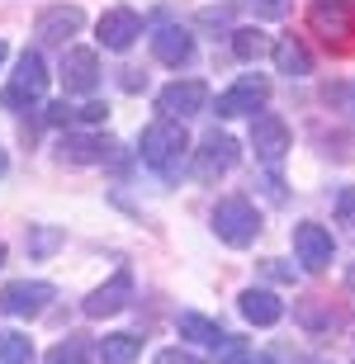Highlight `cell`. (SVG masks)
<instances>
[{"mask_svg":"<svg viewBox=\"0 0 355 364\" xmlns=\"http://www.w3.org/2000/svg\"><path fill=\"white\" fill-rule=\"evenodd\" d=\"M185 151H190V133H185V123H180V119H166V114H161L157 123L142 128V161H147L161 180L180 176Z\"/></svg>","mask_w":355,"mask_h":364,"instance_id":"cell-1","label":"cell"},{"mask_svg":"<svg viewBox=\"0 0 355 364\" xmlns=\"http://www.w3.org/2000/svg\"><path fill=\"white\" fill-rule=\"evenodd\" d=\"M313 33H322L332 53H355V5L351 0H317L308 10Z\"/></svg>","mask_w":355,"mask_h":364,"instance_id":"cell-2","label":"cell"},{"mask_svg":"<svg viewBox=\"0 0 355 364\" xmlns=\"http://www.w3.org/2000/svg\"><path fill=\"white\" fill-rule=\"evenodd\" d=\"M43 90H48V67H43V57L33 53V48H24V53H19V67H14V76H10V85L0 90V105L19 114V109L38 105Z\"/></svg>","mask_w":355,"mask_h":364,"instance_id":"cell-3","label":"cell"},{"mask_svg":"<svg viewBox=\"0 0 355 364\" xmlns=\"http://www.w3.org/2000/svg\"><path fill=\"white\" fill-rule=\"evenodd\" d=\"M213 232H218L228 246H251L256 242L260 218H256V208H251V199H242V194L218 199V208H213Z\"/></svg>","mask_w":355,"mask_h":364,"instance_id":"cell-4","label":"cell"},{"mask_svg":"<svg viewBox=\"0 0 355 364\" xmlns=\"http://www.w3.org/2000/svg\"><path fill=\"white\" fill-rule=\"evenodd\" d=\"M53 298H57V289L48 279H10L0 289V308L14 312V317H38V312H48Z\"/></svg>","mask_w":355,"mask_h":364,"instance_id":"cell-5","label":"cell"},{"mask_svg":"<svg viewBox=\"0 0 355 364\" xmlns=\"http://www.w3.org/2000/svg\"><path fill=\"white\" fill-rule=\"evenodd\" d=\"M237 156H242L237 142L213 128V133H204V142L194 147V176L199 180H218V176H228V171L237 166Z\"/></svg>","mask_w":355,"mask_h":364,"instance_id":"cell-6","label":"cell"},{"mask_svg":"<svg viewBox=\"0 0 355 364\" xmlns=\"http://www.w3.org/2000/svg\"><path fill=\"white\" fill-rule=\"evenodd\" d=\"M137 33H142V14L128 10V5L105 10V14H100V24H95L100 48H110V53H128V48L137 43Z\"/></svg>","mask_w":355,"mask_h":364,"instance_id":"cell-7","label":"cell"},{"mask_svg":"<svg viewBox=\"0 0 355 364\" xmlns=\"http://www.w3.org/2000/svg\"><path fill=\"white\" fill-rule=\"evenodd\" d=\"M332 251H337V242H332V232L322 228V223H299L294 228V256L303 260V270H327L332 265Z\"/></svg>","mask_w":355,"mask_h":364,"instance_id":"cell-8","label":"cell"},{"mask_svg":"<svg viewBox=\"0 0 355 364\" xmlns=\"http://www.w3.org/2000/svg\"><path fill=\"white\" fill-rule=\"evenodd\" d=\"M251 147H256V156L265 166H280L289 151V123L280 114H256L251 119Z\"/></svg>","mask_w":355,"mask_h":364,"instance_id":"cell-9","label":"cell"},{"mask_svg":"<svg viewBox=\"0 0 355 364\" xmlns=\"http://www.w3.org/2000/svg\"><path fill=\"white\" fill-rule=\"evenodd\" d=\"M265 100H270V81L265 76H242L237 85H228L218 95V114L223 119H242V114H256Z\"/></svg>","mask_w":355,"mask_h":364,"instance_id":"cell-10","label":"cell"},{"mask_svg":"<svg viewBox=\"0 0 355 364\" xmlns=\"http://www.w3.org/2000/svg\"><path fill=\"white\" fill-rule=\"evenodd\" d=\"M157 109L166 119H190V114H204L208 109V85L204 81H171L157 95Z\"/></svg>","mask_w":355,"mask_h":364,"instance_id":"cell-11","label":"cell"},{"mask_svg":"<svg viewBox=\"0 0 355 364\" xmlns=\"http://www.w3.org/2000/svg\"><path fill=\"white\" fill-rule=\"evenodd\" d=\"M62 85H67V95H95L100 90V57L90 48H67L62 53Z\"/></svg>","mask_w":355,"mask_h":364,"instance_id":"cell-12","label":"cell"},{"mask_svg":"<svg viewBox=\"0 0 355 364\" xmlns=\"http://www.w3.org/2000/svg\"><path fill=\"white\" fill-rule=\"evenodd\" d=\"M128 303H133V270H119L110 284H100L95 294L85 298V303H81V312L100 322V317H114V312H123Z\"/></svg>","mask_w":355,"mask_h":364,"instance_id":"cell-13","label":"cell"},{"mask_svg":"<svg viewBox=\"0 0 355 364\" xmlns=\"http://www.w3.org/2000/svg\"><path fill=\"white\" fill-rule=\"evenodd\" d=\"M81 24H85V14L76 10V5H53V10H43L38 19H33V33H38L43 43H62V48H67V38L81 33Z\"/></svg>","mask_w":355,"mask_h":364,"instance_id":"cell-14","label":"cell"},{"mask_svg":"<svg viewBox=\"0 0 355 364\" xmlns=\"http://www.w3.org/2000/svg\"><path fill=\"white\" fill-rule=\"evenodd\" d=\"M152 53H157V62H166V67H185L194 57V38L180 24H161L152 33Z\"/></svg>","mask_w":355,"mask_h":364,"instance_id":"cell-15","label":"cell"},{"mask_svg":"<svg viewBox=\"0 0 355 364\" xmlns=\"http://www.w3.org/2000/svg\"><path fill=\"white\" fill-rule=\"evenodd\" d=\"M294 322H299L308 336H332V331L341 326V312L332 308V303H322V298H299V303H294Z\"/></svg>","mask_w":355,"mask_h":364,"instance_id":"cell-16","label":"cell"},{"mask_svg":"<svg viewBox=\"0 0 355 364\" xmlns=\"http://www.w3.org/2000/svg\"><path fill=\"white\" fill-rule=\"evenodd\" d=\"M237 308H242V317H246L251 326H275L280 317H285V303H280L270 289H242Z\"/></svg>","mask_w":355,"mask_h":364,"instance_id":"cell-17","label":"cell"},{"mask_svg":"<svg viewBox=\"0 0 355 364\" xmlns=\"http://www.w3.org/2000/svg\"><path fill=\"white\" fill-rule=\"evenodd\" d=\"M57 156L62 161H71V166H95V161H105L110 156V142L105 137H62V147H57Z\"/></svg>","mask_w":355,"mask_h":364,"instance_id":"cell-18","label":"cell"},{"mask_svg":"<svg viewBox=\"0 0 355 364\" xmlns=\"http://www.w3.org/2000/svg\"><path fill=\"white\" fill-rule=\"evenodd\" d=\"M176 326H180V336H190L194 346H213V350H218L223 341H228V331H223L213 317H204V312H180Z\"/></svg>","mask_w":355,"mask_h":364,"instance_id":"cell-19","label":"cell"},{"mask_svg":"<svg viewBox=\"0 0 355 364\" xmlns=\"http://www.w3.org/2000/svg\"><path fill=\"white\" fill-rule=\"evenodd\" d=\"M270 53H275V67L285 71V76H313V57H308V48L299 38H280Z\"/></svg>","mask_w":355,"mask_h":364,"instance_id":"cell-20","label":"cell"},{"mask_svg":"<svg viewBox=\"0 0 355 364\" xmlns=\"http://www.w3.org/2000/svg\"><path fill=\"white\" fill-rule=\"evenodd\" d=\"M137 355H142V336H137V331L105 336V346H100V360H105V364H133Z\"/></svg>","mask_w":355,"mask_h":364,"instance_id":"cell-21","label":"cell"},{"mask_svg":"<svg viewBox=\"0 0 355 364\" xmlns=\"http://www.w3.org/2000/svg\"><path fill=\"white\" fill-rule=\"evenodd\" d=\"M0 364H33V341L24 331H0Z\"/></svg>","mask_w":355,"mask_h":364,"instance_id":"cell-22","label":"cell"},{"mask_svg":"<svg viewBox=\"0 0 355 364\" xmlns=\"http://www.w3.org/2000/svg\"><path fill=\"white\" fill-rule=\"evenodd\" d=\"M265 48H270V38H265L260 28H233V53L242 57V62H256Z\"/></svg>","mask_w":355,"mask_h":364,"instance_id":"cell-23","label":"cell"},{"mask_svg":"<svg viewBox=\"0 0 355 364\" xmlns=\"http://www.w3.org/2000/svg\"><path fill=\"white\" fill-rule=\"evenodd\" d=\"M85 360H90V346H85L81 336H67L48 350V364H85Z\"/></svg>","mask_w":355,"mask_h":364,"instance_id":"cell-24","label":"cell"},{"mask_svg":"<svg viewBox=\"0 0 355 364\" xmlns=\"http://www.w3.org/2000/svg\"><path fill=\"white\" fill-rule=\"evenodd\" d=\"M57 246H62V232L57 228H28V251H33V256H53Z\"/></svg>","mask_w":355,"mask_h":364,"instance_id":"cell-25","label":"cell"},{"mask_svg":"<svg viewBox=\"0 0 355 364\" xmlns=\"http://www.w3.org/2000/svg\"><path fill=\"white\" fill-rule=\"evenodd\" d=\"M242 5L256 14V19H285L289 14V0H242Z\"/></svg>","mask_w":355,"mask_h":364,"instance_id":"cell-26","label":"cell"},{"mask_svg":"<svg viewBox=\"0 0 355 364\" xmlns=\"http://www.w3.org/2000/svg\"><path fill=\"white\" fill-rule=\"evenodd\" d=\"M105 114H110V109L100 105V100H90V105L76 109V119H81V123H105Z\"/></svg>","mask_w":355,"mask_h":364,"instance_id":"cell-27","label":"cell"},{"mask_svg":"<svg viewBox=\"0 0 355 364\" xmlns=\"http://www.w3.org/2000/svg\"><path fill=\"white\" fill-rule=\"evenodd\" d=\"M157 364H204V360L190 355V350H161V355H157Z\"/></svg>","mask_w":355,"mask_h":364,"instance_id":"cell-28","label":"cell"},{"mask_svg":"<svg viewBox=\"0 0 355 364\" xmlns=\"http://www.w3.org/2000/svg\"><path fill=\"white\" fill-rule=\"evenodd\" d=\"M76 119V109L67 105V100H62V105H48V123H57V128H62V123H71Z\"/></svg>","mask_w":355,"mask_h":364,"instance_id":"cell-29","label":"cell"},{"mask_svg":"<svg viewBox=\"0 0 355 364\" xmlns=\"http://www.w3.org/2000/svg\"><path fill=\"white\" fill-rule=\"evenodd\" d=\"M228 19H233L228 5H223V10H204V14H199V24H228Z\"/></svg>","mask_w":355,"mask_h":364,"instance_id":"cell-30","label":"cell"},{"mask_svg":"<svg viewBox=\"0 0 355 364\" xmlns=\"http://www.w3.org/2000/svg\"><path fill=\"white\" fill-rule=\"evenodd\" d=\"M337 213H341V218L355 213V189H341V199H337Z\"/></svg>","mask_w":355,"mask_h":364,"instance_id":"cell-31","label":"cell"},{"mask_svg":"<svg viewBox=\"0 0 355 364\" xmlns=\"http://www.w3.org/2000/svg\"><path fill=\"white\" fill-rule=\"evenodd\" d=\"M237 364H275V360H270V355H251V350H246V355H242Z\"/></svg>","mask_w":355,"mask_h":364,"instance_id":"cell-32","label":"cell"},{"mask_svg":"<svg viewBox=\"0 0 355 364\" xmlns=\"http://www.w3.org/2000/svg\"><path fill=\"white\" fill-rule=\"evenodd\" d=\"M341 100H346V105L355 109V85H346V90H341Z\"/></svg>","mask_w":355,"mask_h":364,"instance_id":"cell-33","label":"cell"},{"mask_svg":"<svg viewBox=\"0 0 355 364\" xmlns=\"http://www.w3.org/2000/svg\"><path fill=\"white\" fill-rule=\"evenodd\" d=\"M346 289H351V294H355V265H351V270H346Z\"/></svg>","mask_w":355,"mask_h":364,"instance_id":"cell-34","label":"cell"},{"mask_svg":"<svg viewBox=\"0 0 355 364\" xmlns=\"http://www.w3.org/2000/svg\"><path fill=\"white\" fill-rule=\"evenodd\" d=\"M5 171H10V156H5V147H0V176H5Z\"/></svg>","mask_w":355,"mask_h":364,"instance_id":"cell-35","label":"cell"},{"mask_svg":"<svg viewBox=\"0 0 355 364\" xmlns=\"http://www.w3.org/2000/svg\"><path fill=\"white\" fill-rule=\"evenodd\" d=\"M5 57H10V48H5V38H0V67H5Z\"/></svg>","mask_w":355,"mask_h":364,"instance_id":"cell-36","label":"cell"},{"mask_svg":"<svg viewBox=\"0 0 355 364\" xmlns=\"http://www.w3.org/2000/svg\"><path fill=\"white\" fill-rule=\"evenodd\" d=\"M0 265H5V242H0Z\"/></svg>","mask_w":355,"mask_h":364,"instance_id":"cell-37","label":"cell"},{"mask_svg":"<svg viewBox=\"0 0 355 364\" xmlns=\"http://www.w3.org/2000/svg\"><path fill=\"white\" fill-rule=\"evenodd\" d=\"M299 364H322V360H299Z\"/></svg>","mask_w":355,"mask_h":364,"instance_id":"cell-38","label":"cell"}]
</instances>
